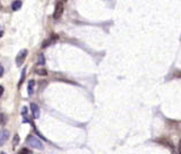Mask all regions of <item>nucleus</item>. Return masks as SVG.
<instances>
[{"label":"nucleus","mask_w":181,"mask_h":154,"mask_svg":"<svg viewBox=\"0 0 181 154\" xmlns=\"http://www.w3.org/2000/svg\"><path fill=\"white\" fill-rule=\"evenodd\" d=\"M34 85H35V82L30 81L28 82V87H27V92H28V95H33L34 93Z\"/></svg>","instance_id":"obj_6"},{"label":"nucleus","mask_w":181,"mask_h":154,"mask_svg":"<svg viewBox=\"0 0 181 154\" xmlns=\"http://www.w3.org/2000/svg\"><path fill=\"white\" fill-rule=\"evenodd\" d=\"M178 153L181 154V139L179 141V145H178Z\"/></svg>","instance_id":"obj_14"},{"label":"nucleus","mask_w":181,"mask_h":154,"mask_svg":"<svg viewBox=\"0 0 181 154\" xmlns=\"http://www.w3.org/2000/svg\"><path fill=\"white\" fill-rule=\"evenodd\" d=\"M37 62H39V65H44L45 63V59H44V56H43V54H40L39 56V61H37Z\"/></svg>","instance_id":"obj_10"},{"label":"nucleus","mask_w":181,"mask_h":154,"mask_svg":"<svg viewBox=\"0 0 181 154\" xmlns=\"http://www.w3.org/2000/svg\"><path fill=\"white\" fill-rule=\"evenodd\" d=\"M2 34H3L2 32H0V37H1V36H2Z\"/></svg>","instance_id":"obj_18"},{"label":"nucleus","mask_w":181,"mask_h":154,"mask_svg":"<svg viewBox=\"0 0 181 154\" xmlns=\"http://www.w3.org/2000/svg\"><path fill=\"white\" fill-rule=\"evenodd\" d=\"M36 74H37V75H41V76H45L46 75V70L45 69H37L36 70Z\"/></svg>","instance_id":"obj_12"},{"label":"nucleus","mask_w":181,"mask_h":154,"mask_svg":"<svg viewBox=\"0 0 181 154\" xmlns=\"http://www.w3.org/2000/svg\"><path fill=\"white\" fill-rule=\"evenodd\" d=\"M62 12H63V5L62 2H58L56 5V9H54V12H53V18L54 19H59L62 15Z\"/></svg>","instance_id":"obj_3"},{"label":"nucleus","mask_w":181,"mask_h":154,"mask_svg":"<svg viewBox=\"0 0 181 154\" xmlns=\"http://www.w3.org/2000/svg\"><path fill=\"white\" fill-rule=\"evenodd\" d=\"M6 121H7V116L5 113H1L0 115V125L3 126V125L6 124Z\"/></svg>","instance_id":"obj_8"},{"label":"nucleus","mask_w":181,"mask_h":154,"mask_svg":"<svg viewBox=\"0 0 181 154\" xmlns=\"http://www.w3.org/2000/svg\"><path fill=\"white\" fill-rule=\"evenodd\" d=\"M26 56H27V50L26 49L19 51V53H18L17 57H16V63H17V66H22V65L24 63L25 59H26Z\"/></svg>","instance_id":"obj_2"},{"label":"nucleus","mask_w":181,"mask_h":154,"mask_svg":"<svg viewBox=\"0 0 181 154\" xmlns=\"http://www.w3.org/2000/svg\"><path fill=\"white\" fill-rule=\"evenodd\" d=\"M25 72H26V69L24 68V70L22 72V78H21V81H19V85H21L22 83H23V79L25 78Z\"/></svg>","instance_id":"obj_13"},{"label":"nucleus","mask_w":181,"mask_h":154,"mask_svg":"<svg viewBox=\"0 0 181 154\" xmlns=\"http://www.w3.org/2000/svg\"><path fill=\"white\" fill-rule=\"evenodd\" d=\"M2 93H3V87L1 86V85H0V97L2 95Z\"/></svg>","instance_id":"obj_17"},{"label":"nucleus","mask_w":181,"mask_h":154,"mask_svg":"<svg viewBox=\"0 0 181 154\" xmlns=\"http://www.w3.org/2000/svg\"><path fill=\"white\" fill-rule=\"evenodd\" d=\"M26 113H27V108L24 107V108H23V111H22V115L24 116V115H26Z\"/></svg>","instance_id":"obj_15"},{"label":"nucleus","mask_w":181,"mask_h":154,"mask_svg":"<svg viewBox=\"0 0 181 154\" xmlns=\"http://www.w3.org/2000/svg\"><path fill=\"white\" fill-rule=\"evenodd\" d=\"M3 75V67L2 66H0V77Z\"/></svg>","instance_id":"obj_16"},{"label":"nucleus","mask_w":181,"mask_h":154,"mask_svg":"<svg viewBox=\"0 0 181 154\" xmlns=\"http://www.w3.org/2000/svg\"><path fill=\"white\" fill-rule=\"evenodd\" d=\"M31 109H32V113H33V117L37 119V118L40 117V108L37 107V104H35V103H32V104H31Z\"/></svg>","instance_id":"obj_5"},{"label":"nucleus","mask_w":181,"mask_h":154,"mask_svg":"<svg viewBox=\"0 0 181 154\" xmlns=\"http://www.w3.org/2000/svg\"><path fill=\"white\" fill-rule=\"evenodd\" d=\"M18 143H19V136L16 135L15 138H14V141H12V146H14V147H15V146H17Z\"/></svg>","instance_id":"obj_11"},{"label":"nucleus","mask_w":181,"mask_h":154,"mask_svg":"<svg viewBox=\"0 0 181 154\" xmlns=\"http://www.w3.org/2000/svg\"><path fill=\"white\" fill-rule=\"evenodd\" d=\"M0 154H6V153H5V152H1V153H0Z\"/></svg>","instance_id":"obj_19"},{"label":"nucleus","mask_w":181,"mask_h":154,"mask_svg":"<svg viewBox=\"0 0 181 154\" xmlns=\"http://www.w3.org/2000/svg\"><path fill=\"white\" fill-rule=\"evenodd\" d=\"M22 7V1H19V0H17V1H14L12 2V10H18V9H21Z\"/></svg>","instance_id":"obj_7"},{"label":"nucleus","mask_w":181,"mask_h":154,"mask_svg":"<svg viewBox=\"0 0 181 154\" xmlns=\"http://www.w3.org/2000/svg\"><path fill=\"white\" fill-rule=\"evenodd\" d=\"M17 154H32V151H31V150H28V148L24 147V148H21V150L18 151Z\"/></svg>","instance_id":"obj_9"},{"label":"nucleus","mask_w":181,"mask_h":154,"mask_svg":"<svg viewBox=\"0 0 181 154\" xmlns=\"http://www.w3.org/2000/svg\"><path fill=\"white\" fill-rule=\"evenodd\" d=\"M9 132L6 129H2V130H0V146H2L5 143L8 141L9 138Z\"/></svg>","instance_id":"obj_4"},{"label":"nucleus","mask_w":181,"mask_h":154,"mask_svg":"<svg viewBox=\"0 0 181 154\" xmlns=\"http://www.w3.org/2000/svg\"><path fill=\"white\" fill-rule=\"evenodd\" d=\"M26 142H27V145H28V146H31V147L36 148V150H43L42 142H41L39 138H36L35 136L30 135L28 137H27Z\"/></svg>","instance_id":"obj_1"}]
</instances>
